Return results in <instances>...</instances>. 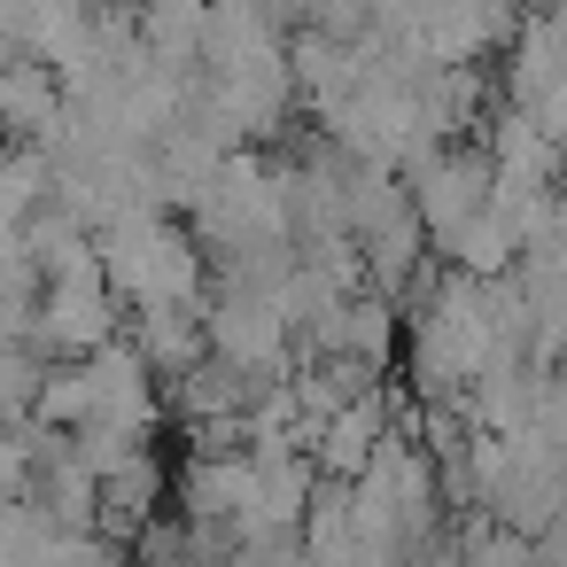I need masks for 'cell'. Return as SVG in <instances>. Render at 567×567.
I'll return each instance as SVG.
<instances>
[{"instance_id": "cell-1", "label": "cell", "mask_w": 567, "mask_h": 567, "mask_svg": "<svg viewBox=\"0 0 567 567\" xmlns=\"http://www.w3.org/2000/svg\"><path fill=\"white\" fill-rule=\"evenodd\" d=\"M94 249H102V272H110L117 303H133V311H203L210 303L203 241L179 234L172 218H117Z\"/></svg>"}, {"instance_id": "cell-2", "label": "cell", "mask_w": 567, "mask_h": 567, "mask_svg": "<svg viewBox=\"0 0 567 567\" xmlns=\"http://www.w3.org/2000/svg\"><path fill=\"white\" fill-rule=\"evenodd\" d=\"M458 567H520V536H513V528L474 520V528L458 536Z\"/></svg>"}, {"instance_id": "cell-3", "label": "cell", "mask_w": 567, "mask_h": 567, "mask_svg": "<svg viewBox=\"0 0 567 567\" xmlns=\"http://www.w3.org/2000/svg\"><path fill=\"white\" fill-rule=\"evenodd\" d=\"M404 567H458V544H451V536L435 528V536H420V544L404 551Z\"/></svg>"}]
</instances>
